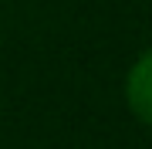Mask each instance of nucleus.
I'll use <instances>...</instances> for the list:
<instances>
[{"mask_svg": "<svg viewBox=\"0 0 152 149\" xmlns=\"http://www.w3.org/2000/svg\"><path fill=\"white\" fill-rule=\"evenodd\" d=\"M125 102H129L132 115L152 129V48L142 51L139 61L129 68V78H125Z\"/></svg>", "mask_w": 152, "mask_h": 149, "instance_id": "obj_1", "label": "nucleus"}]
</instances>
